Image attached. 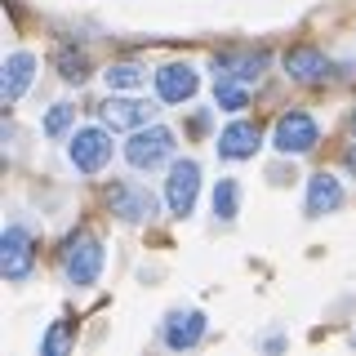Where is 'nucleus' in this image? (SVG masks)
Listing matches in <instances>:
<instances>
[{"label": "nucleus", "instance_id": "obj_3", "mask_svg": "<svg viewBox=\"0 0 356 356\" xmlns=\"http://www.w3.org/2000/svg\"><path fill=\"white\" fill-rule=\"evenodd\" d=\"M321 143V129L316 120L307 116V111H285L281 120H276V134H272V147L285 152V156H303Z\"/></svg>", "mask_w": 356, "mask_h": 356}, {"label": "nucleus", "instance_id": "obj_14", "mask_svg": "<svg viewBox=\"0 0 356 356\" xmlns=\"http://www.w3.org/2000/svg\"><path fill=\"white\" fill-rule=\"evenodd\" d=\"M200 339H205V316H200V312H170V321H165V343H170L174 352L196 348Z\"/></svg>", "mask_w": 356, "mask_h": 356}, {"label": "nucleus", "instance_id": "obj_16", "mask_svg": "<svg viewBox=\"0 0 356 356\" xmlns=\"http://www.w3.org/2000/svg\"><path fill=\"white\" fill-rule=\"evenodd\" d=\"M241 214V187H236V178H218V187H214V218L218 222H232Z\"/></svg>", "mask_w": 356, "mask_h": 356}, {"label": "nucleus", "instance_id": "obj_12", "mask_svg": "<svg viewBox=\"0 0 356 356\" xmlns=\"http://www.w3.org/2000/svg\"><path fill=\"white\" fill-rule=\"evenodd\" d=\"M196 72L187 63H170V67H161L156 72V94L165 98V103H187V98L196 94Z\"/></svg>", "mask_w": 356, "mask_h": 356}, {"label": "nucleus", "instance_id": "obj_17", "mask_svg": "<svg viewBox=\"0 0 356 356\" xmlns=\"http://www.w3.org/2000/svg\"><path fill=\"white\" fill-rule=\"evenodd\" d=\"M54 63H58V76L72 85H81L89 76V58L85 54H72V44H58V54H54Z\"/></svg>", "mask_w": 356, "mask_h": 356}, {"label": "nucleus", "instance_id": "obj_1", "mask_svg": "<svg viewBox=\"0 0 356 356\" xmlns=\"http://www.w3.org/2000/svg\"><path fill=\"white\" fill-rule=\"evenodd\" d=\"M63 272L72 285H94L98 272H103V245H98V236H89V232H81V236L67 241L63 250Z\"/></svg>", "mask_w": 356, "mask_h": 356}, {"label": "nucleus", "instance_id": "obj_15", "mask_svg": "<svg viewBox=\"0 0 356 356\" xmlns=\"http://www.w3.org/2000/svg\"><path fill=\"white\" fill-rule=\"evenodd\" d=\"M343 205V183L330 174H316L307 183V218H321V214H334Z\"/></svg>", "mask_w": 356, "mask_h": 356}, {"label": "nucleus", "instance_id": "obj_11", "mask_svg": "<svg viewBox=\"0 0 356 356\" xmlns=\"http://www.w3.org/2000/svg\"><path fill=\"white\" fill-rule=\"evenodd\" d=\"M259 143H263L259 125H250V120H232V125L218 134L214 147H218L222 161H250V156L259 152Z\"/></svg>", "mask_w": 356, "mask_h": 356}, {"label": "nucleus", "instance_id": "obj_4", "mask_svg": "<svg viewBox=\"0 0 356 356\" xmlns=\"http://www.w3.org/2000/svg\"><path fill=\"white\" fill-rule=\"evenodd\" d=\"M67 156H72V165L81 174H103L111 161V134L107 129H76Z\"/></svg>", "mask_w": 356, "mask_h": 356}, {"label": "nucleus", "instance_id": "obj_22", "mask_svg": "<svg viewBox=\"0 0 356 356\" xmlns=\"http://www.w3.org/2000/svg\"><path fill=\"white\" fill-rule=\"evenodd\" d=\"M348 165H352V170H356V152H348Z\"/></svg>", "mask_w": 356, "mask_h": 356}, {"label": "nucleus", "instance_id": "obj_5", "mask_svg": "<svg viewBox=\"0 0 356 356\" xmlns=\"http://www.w3.org/2000/svg\"><path fill=\"white\" fill-rule=\"evenodd\" d=\"M196 192H200V165L196 161H174L170 178H165V200H170V214L187 218L196 209Z\"/></svg>", "mask_w": 356, "mask_h": 356}, {"label": "nucleus", "instance_id": "obj_13", "mask_svg": "<svg viewBox=\"0 0 356 356\" xmlns=\"http://www.w3.org/2000/svg\"><path fill=\"white\" fill-rule=\"evenodd\" d=\"M31 76H36V54H27V49L9 54V58H5V85H0V94H5V107H14L18 98L27 94Z\"/></svg>", "mask_w": 356, "mask_h": 356}, {"label": "nucleus", "instance_id": "obj_2", "mask_svg": "<svg viewBox=\"0 0 356 356\" xmlns=\"http://www.w3.org/2000/svg\"><path fill=\"white\" fill-rule=\"evenodd\" d=\"M170 152H174V134L161 129V125L134 129V138L125 143V161L134 170H156L161 161H170Z\"/></svg>", "mask_w": 356, "mask_h": 356}, {"label": "nucleus", "instance_id": "obj_10", "mask_svg": "<svg viewBox=\"0 0 356 356\" xmlns=\"http://www.w3.org/2000/svg\"><path fill=\"white\" fill-rule=\"evenodd\" d=\"M285 72L294 76L298 85H325L330 81V58L321 49H312V44H294V49L285 54Z\"/></svg>", "mask_w": 356, "mask_h": 356}, {"label": "nucleus", "instance_id": "obj_8", "mask_svg": "<svg viewBox=\"0 0 356 356\" xmlns=\"http://www.w3.org/2000/svg\"><path fill=\"white\" fill-rule=\"evenodd\" d=\"M267 67V54L263 49H227L214 58V81H241V85H254Z\"/></svg>", "mask_w": 356, "mask_h": 356}, {"label": "nucleus", "instance_id": "obj_21", "mask_svg": "<svg viewBox=\"0 0 356 356\" xmlns=\"http://www.w3.org/2000/svg\"><path fill=\"white\" fill-rule=\"evenodd\" d=\"M63 348H67V325H63V321H54V330H49V339H44V343H40V352H44V356H58Z\"/></svg>", "mask_w": 356, "mask_h": 356}, {"label": "nucleus", "instance_id": "obj_18", "mask_svg": "<svg viewBox=\"0 0 356 356\" xmlns=\"http://www.w3.org/2000/svg\"><path fill=\"white\" fill-rule=\"evenodd\" d=\"M250 85H241V81H214V103L222 111H241L245 103H250V94H245Z\"/></svg>", "mask_w": 356, "mask_h": 356}, {"label": "nucleus", "instance_id": "obj_20", "mask_svg": "<svg viewBox=\"0 0 356 356\" xmlns=\"http://www.w3.org/2000/svg\"><path fill=\"white\" fill-rule=\"evenodd\" d=\"M72 120H76V107L54 103V107H49V116H44V134H49V138H63V134L72 129Z\"/></svg>", "mask_w": 356, "mask_h": 356}, {"label": "nucleus", "instance_id": "obj_19", "mask_svg": "<svg viewBox=\"0 0 356 356\" xmlns=\"http://www.w3.org/2000/svg\"><path fill=\"white\" fill-rule=\"evenodd\" d=\"M107 85L111 89H143L147 85V72L134 67V63H116V67H107Z\"/></svg>", "mask_w": 356, "mask_h": 356}, {"label": "nucleus", "instance_id": "obj_7", "mask_svg": "<svg viewBox=\"0 0 356 356\" xmlns=\"http://www.w3.org/2000/svg\"><path fill=\"white\" fill-rule=\"evenodd\" d=\"M107 205H111V214L125 218V222H147L156 214V196L147 187H138V183H111L107 187Z\"/></svg>", "mask_w": 356, "mask_h": 356}, {"label": "nucleus", "instance_id": "obj_6", "mask_svg": "<svg viewBox=\"0 0 356 356\" xmlns=\"http://www.w3.org/2000/svg\"><path fill=\"white\" fill-rule=\"evenodd\" d=\"M31 263H36V250H31V232L27 227H5L0 236V267H5V281H27Z\"/></svg>", "mask_w": 356, "mask_h": 356}, {"label": "nucleus", "instance_id": "obj_9", "mask_svg": "<svg viewBox=\"0 0 356 356\" xmlns=\"http://www.w3.org/2000/svg\"><path fill=\"white\" fill-rule=\"evenodd\" d=\"M98 116H103V125L116 134V129H143V125H152V116H156V107L152 103H143V98H107L103 107H98Z\"/></svg>", "mask_w": 356, "mask_h": 356}]
</instances>
